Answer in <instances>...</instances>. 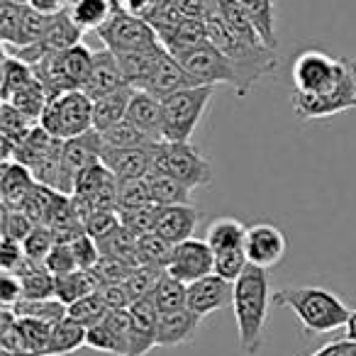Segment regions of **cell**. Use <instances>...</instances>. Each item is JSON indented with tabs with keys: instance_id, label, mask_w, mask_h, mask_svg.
Masks as SVG:
<instances>
[{
	"instance_id": "31",
	"label": "cell",
	"mask_w": 356,
	"mask_h": 356,
	"mask_svg": "<svg viewBox=\"0 0 356 356\" xmlns=\"http://www.w3.org/2000/svg\"><path fill=\"white\" fill-rule=\"evenodd\" d=\"M149 300L156 305L159 312H171V310H181V307H188V286L181 283L178 278H173L168 271H163L159 283L154 286Z\"/></svg>"
},
{
	"instance_id": "46",
	"label": "cell",
	"mask_w": 356,
	"mask_h": 356,
	"mask_svg": "<svg viewBox=\"0 0 356 356\" xmlns=\"http://www.w3.org/2000/svg\"><path fill=\"white\" fill-rule=\"evenodd\" d=\"M51 327L42 320H30V317H20V330L22 337H25L27 351L32 356H47V349H49V337H51Z\"/></svg>"
},
{
	"instance_id": "56",
	"label": "cell",
	"mask_w": 356,
	"mask_h": 356,
	"mask_svg": "<svg viewBox=\"0 0 356 356\" xmlns=\"http://www.w3.org/2000/svg\"><path fill=\"white\" fill-rule=\"evenodd\" d=\"M22 298H25V293H22L20 278L15 273H3V278H0V300H3V307H13Z\"/></svg>"
},
{
	"instance_id": "33",
	"label": "cell",
	"mask_w": 356,
	"mask_h": 356,
	"mask_svg": "<svg viewBox=\"0 0 356 356\" xmlns=\"http://www.w3.org/2000/svg\"><path fill=\"white\" fill-rule=\"evenodd\" d=\"M239 6L247 10V15L252 17V22L257 25L261 40L268 47L276 49L278 37H276V8H273V0H237Z\"/></svg>"
},
{
	"instance_id": "7",
	"label": "cell",
	"mask_w": 356,
	"mask_h": 356,
	"mask_svg": "<svg viewBox=\"0 0 356 356\" xmlns=\"http://www.w3.org/2000/svg\"><path fill=\"white\" fill-rule=\"evenodd\" d=\"M356 108V59L344 56L339 79L320 95L293 93V110L300 120H320Z\"/></svg>"
},
{
	"instance_id": "25",
	"label": "cell",
	"mask_w": 356,
	"mask_h": 356,
	"mask_svg": "<svg viewBox=\"0 0 356 356\" xmlns=\"http://www.w3.org/2000/svg\"><path fill=\"white\" fill-rule=\"evenodd\" d=\"M132 95H134L132 86H124V88L115 90V93H108L103 98L93 100V129L105 132V129L127 120V108Z\"/></svg>"
},
{
	"instance_id": "3",
	"label": "cell",
	"mask_w": 356,
	"mask_h": 356,
	"mask_svg": "<svg viewBox=\"0 0 356 356\" xmlns=\"http://www.w3.org/2000/svg\"><path fill=\"white\" fill-rule=\"evenodd\" d=\"M271 302L278 307H291L305 334H327L346 327L351 315L344 300L322 286L281 288L271 296Z\"/></svg>"
},
{
	"instance_id": "16",
	"label": "cell",
	"mask_w": 356,
	"mask_h": 356,
	"mask_svg": "<svg viewBox=\"0 0 356 356\" xmlns=\"http://www.w3.org/2000/svg\"><path fill=\"white\" fill-rule=\"evenodd\" d=\"M154 147H103L100 161L115 173V178H147L154 166Z\"/></svg>"
},
{
	"instance_id": "35",
	"label": "cell",
	"mask_w": 356,
	"mask_h": 356,
	"mask_svg": "<svg viewBox=\"0 0 356 356\" xmlns=\"http://www.w3.org/2000/svg\"><path fill=\"white\" fill-rule=\"evenodd\" d=\"M208 40L210 37H208V25H205V20H200V17H186V20L176 27V32L163 42V47H166L171 54H176V51L198 47Z\"/></svg>"
},
{
	"instance_id": "1",
	"label": "cell",
	"mask_w": 356,
	"mask_h": 356,
	"mask_svg": "<svg viewBox=\"0 0 356 356\" xmlns=\"http://www.w3.org/2000/svg\"><path fill=\"white\" fill-rule=\"evenodd\" d=\"M208 37L215 47L225 54L234 71V90L239 98L249 95V90L268 74L278 71V54L273 47H268L264 40H249V37L234 32L227 22L220 17V13H210L205 17Z\"/></svg>"
},
{
	"instance_id": "8",
	"label": "cell",
	"mask_w": 356,
	"mask_h": 356,
	"mask_svg": "<svg viewBox=\"0 0 356 356\" xmlns=\"http://www.w3.org/2000/svg\"><path fill=\"white\" fill-rule=\"evenodd\" d=\"M40 124L59 139H71L93 129V98L83 90H69L47 103Z\"/></svg>"
},
{
	"instance_id": "48",
	"label": "cell",
	"mask_w": 356,
	"mask_h": 356,
	"mask_svg": "<svg viewBox=\"0 0 356 356\" xmlns=\"http://www.w3.org/2000/svg\"><path fill=\"white\" fill-rule=\"evenodd\" d=\"M249 266L247 252L242 249H227V252H215V273L225 281L234 283Z\"/></svg>"
},
{
	"instance_id": "55",
	"label": "cell",
	"mask_w": 356,
	"mask_h": 356,
	"mask_svg": "<svg viewBox=\"0 0 356 356\" xmlns=\"http://www.w3.org/2000/svg\"><path fill=\"white\" fill-rule=\"evenodd\" d=\"M100 296L108 302L110 310H129L134 302L124 283H105V286L100 288Z\"/></svg>"
},
{
	"instance_id": "21",
	"label": "cell",
	"mask_w": 356,
	"mask_h": 356,
	"mask_svg": "<svg viewBox=\"0 0 356 356\" xmlns=\"http://www.w3.org/2000/svg\"><path fill=\"white\" fill-rule=\"evenodd\" d=\"M200 320L193 310L181 307V310L171 312H159V330H156V346H181L195 337L200 327Z\"/></svg>"
},
{
	"instance_id": "13",
	"label": "cell",
	"mask_w": 356,
	"mask_h": 356,
	"mask_svg": "<svg viewBox=\"0 0 356 356\" xmlns=\"http://www.w3.org/2000/svg\"><path fill=\"white\" fill-rule=\"evenodd\" d=\"M286 234L271 222H257L247 227V239H244V252H247L249 264L261 268H273L286 257Z\"/></svg>"
},
{
	"instance_id": "47",
	"label": "cell",
	"mask_w": 356,
	"mask_h": 356,
	"mask_svg": "<svg viewBox=\"0 0 356 356\" xmlns=\"http://www.w3.org/2000/svg\"><path fill=\"white\" fill-rule=\"evenodd\" d=\"M120 213L118 210H93L83 218V232L93 237L95 242L108 239L115 229H120Z\"/></svg>"
},
{
	"instance_id": "44",
	"label": "cell",
	"mask_w": 356,
	"mask_h": 356,
	"mask_svg": "<svg viewBox=\"0 0 356 356\" xmlns=\"http://www.w3.org/2000/svg\"><path fill=\"white\" fill-rule=\"evenodd\" d=\"M37 122H40V120L25 115L13 103H3V113H0V132L6 134V137H13V139H17V142H22V139L32 132V127H35Z\"/></svg>"
},
{
	"instance_id": "10",
	"label": "cell",
	"mask_w": 356,
	"mask_h": 356,
	"mask_svg": "<svg viewBox=\"0 0 356 356\" xmlns=\"http://www.w3.org/2000/svg\"><path fill=\"white\" fill-rule=\"evenodd\" d=\"M95 35L100 37V42L105 44V49L115 51V54H124V51H137V49H149V47L161 44L154 32V27L142 17L129 15L127 10L118 8L113 13L108 22L100 27Z\"/></svg>"
},
{
	"instance_id": "57",
	"label": "cell",
	"mask_w": 356,
	"mask_h": 356,
	"mask_svg": "<svg viewBox=\"0 0 356 356\" xmlns=\"http://www.w3.org/2000/svg\"><path fill=\"white\" fill-rule=\"evenodd\" d=\"M159 6H161V0H120L122 10H127L134 17H142V20H149Z\"/></svg>"
},
{
	"instance_id": "50",
	"label": "cell",
	"mask_w": 356,
	"mask_h": 356,
	"mask_svg": "<svg viewBox=\"0 0 356 356\" xmlns=\"http://www.w3.org/2000/svg\"><path fill=\"white\" fill-rule=\"evenodd\" d=\"M32 229H35V222L22 210L3 208V237L15 239V242H25Z\"/></svg>"
},
{
	"instance_id": "24",
	"label": "cell",
	"mask_w": 356,
	"mask_h": 356,
	"mask_svg": "<svg viewBox=\"0 0 356 356\" xmlns=\"http://www.w3.org/2000/svg\"><path fill=\"white\" fill-rule=\"evenodd\" d=\"M163 51H166V47L156 44V47H149V49H137V51H124V54H115V56H118V61H120V69H122L127 86L142 90L144 86L149 83V79L154 76V71H156Z\"/></svg>"
},
{
	"instance_id": "19",
	"label": "cell",
	"mask_w": 356,
	"mask_h": 356,
	"mask_svg": "<svg viewBox=\"0 0 356 356\" xmlns=\"http://www.w3.org/2000/svg\"><path fill=\"white\" fill-rule=\"evenodd\" d=\"M198 222H200V210H195L193 205H161V213H159L154 232L166 239V242L178 244L193 237Z\"/></svg>"
},
{
	"instance_id": "26",
	"label": "cell",
	"mask_w": 356,
	"mask_h": 356,
	"mask_svg": "<svg viewBox=\"0 0 356 356\" xmlns=\"http://www.w3.org/2000/svg\"><path fill=\"white\" fill-rule=\"evenodd\" d=\"M118 8L113 0H71L69 15L83 32H98Z\"/></svg>"
},
{
	"instance_id": "39",
	"label": "cell",
	"mask_w": 356,
	"mask_h": 356,
	"mask_svg": "<svg viewBox=\"0 0 356 356\" xmlns=\"http://www.w3.org/2000/svg\"><path fill=\"white\" fill-rule=\"evenodd\" d=\"M108 312H110V307H108V302L103 300L100 291L79 298V300L69 305V317H74V320L81 322L83 327H93V325H98V322H103L105 317H108Z\"/></svg>"
},
{
	"instance_id": "22",
	"label": "cell",
	"mask_w": 356,
	"mask_h": 356,
	"mask_svg": "<svg viewBox=\"0 0 356 356\" xmlns=\"http://www.w3.org/2000/svg\"><path fill=\"white\" fill-rule=\"evenodd\" d=\"M37 178L25 163L20 161H3V176H0V195L3 208L22 210L30 193L35 191Z\"/></svg>"
},
{
	"instance_id": "37",
	"label": "cell",
	"mask_w": 356,
	"mask_h": 356,
	"mask_svg": "<svg viewBox=\"0 0 356 356\" xmlns=\"http://www.w3.org/2000/svg\"><path fill=\"white\" fill-rule=\"evenodd\" d=\"M118 213H120V225L139 237V234L154 232L159 213H161V205L147 203V205H139V208H120Z\"/></svg>"
},
{
	"instance_id": "17",
	"label": "cell",
	"mask_w": 356,
	"mask_h": 356,
	"mask_svg": "<svg viewBox=\"0 0 356 356\" xmlns=\"http://www.w3.org/2000/svg\"><path fill=\"white\" fill-rule=\"evenodd\" d=\"M129 315H132V337H129L127 356H147L156 346L159 310L149 298H142L132 302Z\"/></svg>"
},
{
	"instance_id": "23",
	"label": "cell",
	"mask_w": 356,
	"mask_h": 356,
	"mask_svg": "<svg viewBox=\"0 0 356 356\" xmlns=\"http://www.w3.org/2000/svg\"><path fill=\"white\" fill-rule=\"evenodd\" d=\"M127 120L156 142L163 139V103L149 90L134 88V95L127 108Z\"/></svg>"
},
{
	"instance_id": "32",
	"label": "cell",
	"mask_w": 356,
	"mask_h": 356,
	"mask_svg": "<svg viewBox=\"0 0 356 356\" xmlns=\"http://www.w3.org/2000/svg\"><path fill=\"white\" fill-rule=\"evenodd\" d=\"M247 239V227L234 218H220L205 232V242L213 252H227V249H242Z\"/></svg>"
},
{
	"instance_id": "49",
	"label": "cell",
	"mask_w": 356,
	"mask_h": 356,
	"mask_svg": "<svg viewBox=\"0 0 356 356\" xmlns=\"http://www.w3.org/2000/svg\"><path fill=\"white\" fill-rule=\"evenodd\" d=\"M56 244L54 239V229L49 225H35V229L30 232V237L22 242L25 247V257L35 259V261H44L47 254L51 252V247Z\"/></svg>"
},
{
	"instance_id": "51",
	"label": "cell",
	"mask_w": 356,
	"mask_h": 356,
	"mask_svg": "<svg viewBox=\"0 0 356 356\" xmlns=\"http://www.w3.org/2000/svg\"><path fill=\"white\" fill-rule=\"evenodd\" d=\"M44 264L54 276H66V273H74L76 268H79L71 244H54L51 252L47 254Z\"/></svg>"
},
{
	"instance_id": "9",
	"label": "cell",
	"mask_w": 356,
	"mask_h": 356,
	"mask_svg": "<svg viewBox=\"0 0 356 356\" xmlns=\"http://www.w3.org/2000/svg\"><path fill=\"white\" fill-rule=\"evenodd\" d=\"M344 56H332L322 49H305L293 61V93L320 95L339 79Z\"/></svg>"
},
{
	"instance_id": "34",
	"label": "cell",
	"mask_w": 356,
	"mask_h": 356,
	"mask_svg": "<svg viewBox=\"0 0 356 356\" xmlns=\"http://www.w3.org/2000/svg\"><path fill=\"white\" fill-rule=\"evenodd\" d=\"M35 79L37 74L32 69V64H27L20 56L6 51V56H3V100H10L17 90L25 88Z\"/></svg>"
},
{
	"instance_id": "60",
	"label": "cell",
	"mask_w": 356,
	"mask_h": 356,
	"mask_svg": "<svg viewBox=\"0 0 356 356\" xmlns=\"http://www.w3.org/2000/svg\"><path fill=\"white\" fill-rule=\"evenodd\" d=\"M346 339L356 341V307H354V310H351L349 322H346Z\"/></svg>"
},
{
	"instance_id": "36",
	"label": "cell",
	"mask_w": 356,
	"mask_h": 356,
	"mask_svg": "<svg viewBox=\"0 0 356 356\" xmlns=\"http://www.w3.org/2000/svg\"><path fill=\"white\" fill-rule=\"evenodd\" d=\"M3 103H13L25 115L40 120L42 113H44V108H47V103H49V90H47V86L42 83L40 79H35L32 83H27L25 88L17 90L10 100H3Z\"/></svg>"
},
{
	"instance_id": "6",
	"label": "cell",
	"mask_w": 356,
	"mask_h": 356,
	"mask_svg": "<svg viewBox=\"0 0 356 356\" xmlns=\"http://www.w3.org/2000/svg\"><path fill=\"white\" fill-rule=\"evenodd\" d=\"M152 171H166L176 176L181 184H186L191 191L200 186L213 184V163L208 156L198 152L191 142H168L161 139L154 147V166Z\"/></svg>"
},
{
	"instance_id": "45",
	"label": "cell",
	"mask_w": 356,
	"mask_h": 356,
	"mask_svg": "<svg viewBox=\"0 0 356 356\" xmlns=\"http://www.w3.org/2000/svg\"><path fill=\"white\" fill-rule=\"evenodd\" d=\"M118 203L120 208H139L154 203L147 178H118Z\"/></svg>"
},
{
	"instance_id": "43",
	"label": "cell",
	"mask_w": 356,
	"mask_h": 356,
	"mask_svg": "<svg viewBox=\"0 0 356 356\" xmlns=\"http://www.w3.org/2000/svg\"><path fill=\"white\" fill-rule=\"evenodd\" d=\"M163 271H166V268L152 266V264H139V266H134L132 273H129V278L124 281L132 300H142V298L152 296L154 286L159 283V278H161Z\"/></svg>"
},
{
	"instance_id": "4",
	"label": "cell",
	"mask_w": 356,
	"mask_h": 356,
	"mask_svg": "<svg viewBox=\"0 0 356 356\" xmlns=\"http://www.w3.org/2000/svg\"><path fill=\"white\" fill-rule=\"evenodd\" d=\"M93 56L95 51H90L86 44H76L66 51L47 54L32 69H35L37 79L47 86L51 100L69 90H83L90 69H93Z\"/></svg>"
},
{
	"instance_id": "29",
	"label": "cell",
	"mask_w": 356,
	"mask_h": 356,
	"mask_svg": "<svg viewBox=\"0 0 356 356\" xmlns=\"http://www.w3.org/2000/svg\"><path fill=\"white\" fill-rule=\"evenodd\" d=\"M86 334H88V327H83L81 322H76L74 317H64V320L56 322V325L51 327L47 356L76 354L81 346H86Z\"/></svg>"
},
{
	"instance_id": "11",
	"label": "cell",
	"mask_w": 356,
	"mask_h": 356,
	"mask_svg": "<svg viewBox=\"0 0 356 356\" xmlns=\"http://www.w3.org/2000/svg\"><path fill=\"white\" fill-rule=\"evenodd\" d=\"M178 61L193 76V81L198 86H232L234 88V71L229 66V61L225 59V54L213 44V42H203L198 47H191V49L176 51Z\"/></svg>"
},
{
	"instance_id": "18",
	"label": "cell",
	"mask_w": 356,
	"mask_h": 356,
	"mask_svg": "<svg viewBox=\"0 0 356 356\" xmlns=\"http://www.w3.org/2000/svg\"><path fill=\"white\" fill-rule=\"evenodd\" d=\"M127 81H124V74L120 69V61L115 56V51L110 49H100L95 51L93 56V69H90V76L83 86V93L88 98L98 100L108 93H115V90L124 88Z\"/></svg>"
},
{
	"instance_id": "59",
	"label": "cell",
	"mask_w": 356,
	"mask_h": 356,
	"mask_svg": "<svg viewBox=\"0 0 356 356\" xmlns=\"http://www.w3.org/2000/svg\"><path fill=\"white\" fill-rule=\"evenodd\" d=\"M27 6L35 8L37 13H44V15H59L66 13L71 6V0H25Z\"/></svg>"
},
{
	"instance_id": "61",
	"label": "cell",
	"mask_w": 356,
	"mask_h": 356,
	"mask_svg": "<svg viewBox=\"0 0 356 356\" xmlns=\"http://www.w3.org/2000/svg\"><path fill=\"white\" fill-rule=\"evenodd\" d=\"M113 3H118V6H120V0H113Z\"/></svg>"
},
{
	"instance_id": "15",
	"label": "cell",
	"mask_w": 356,
	"mask_h": 356,
	"mask_svg": "<svg viewBox=\"0 0 356 356\" xmlns=\"http://www.w3.org/2000/svg\"><path fill=\"white\" fill-rule=\"evenodd\" d=\"M232 296L234 283L220 278L218 273H210V276L188 283V310H193L198 317H208L210 312L232 305Z\"/></svg>"
},
{
	"instance_id": "58",
	"label": "cell",
	"mask_w": 356,
	"mask_h": 356,
	"mask_svg": "<svg viewBox=\"0 0 356 356\" xmlns=\"http://www.w3.org/2000/svg\"><path fill=\"white\" fill-rule=\"evenodd\" d=\"M354 346H356V341L344 337V339H337V341H330V344L320 346V349L312 351L310 356H349L351 351H354Z\"/></svg>"
},
{
	"instance_id": "14",
	"label": "cell",
	"mask_w": 356,
	"mask_h": 356,
	"mask_svg": "<svg viewBox=\"0 0 356 356\" xmlns=\"http://www.w3.org/2000/svg\"><path fill=\"white\" fill-rule=\"evenodd\" d=\"M100 149H103V137L98 129H88L86 134L79 137L64 139V152H61V173H64V193H74L76 176L90 166L93 161L100 159Z\"/></svg>"
},
{
	"instance_id": "38",
	"label": "cell",
	"mask_w": 356,
	"mask_h": 356,
	"mask_svg": "<svg viewBox=\"0 0 356 356\" xmlns=\"http://www.w3.org/2000/svg\"><path fill=\"white\" fill-rule=\"evenodd\" d=\"M100 137H103V147H152V144H156V139H152L139 127H134L129 120H122L115 127L100 132Z\"/></svg>"
},
{
	"instance_id": "42",
	"label": "cell",
	"mask_w": 356,
	"mask_h": 356,
	"mask_svg": "<svg viewBox=\"0 0 356 356\" xmlns=\"http://www.w3.org/2000/svg\"><path fill=\"white\" fill-rule=\"evenodd\" d=\"M173 244L166 242L163 237H159L156 232L139 234V259L142 264H152V266L166 268L171 261Z\"/></svg>"
},
{
	"instance_id": "40",
	"label": "cell",
	"mask_w": 356,
	"mask_h": 356,
	"mask_svg": "<svg viewBox=\"0 0 356 356\" xmlns=\"http://www.w3.org/2000/svg\"><path fill=\"white\" fill-rule=\"evenodd\" d=\"M25 10H27V3L0 0V37H3V44L6 47L17 44L22 20H25Z\"/></svg>"
},
{
	"instance_id": "28",
	"label": "cell",
	"mask_w": 356,
	"mask_h": 356,
	"mask_svg": "<svg viewBox=\"0 0 356 356\" xmlns=\"http://www.w3.org/2000/svg\"><path fill=\"white\" fill-rule=\"evenodd\" d=\"M147 184L152 191V200L159 205H191V188L186 184H181L176 176L166 171H149Z\"/></svg>"
},
{
	"instance_id": "53",
	"label": "cell",
	"mask_w": 356,
	"mask_h": 356,
	"mask_svg": "<svg viewBox=\"0 0 356 356\" xmlns=\"http://www.w3.org/2000/svg\"><path fill=\"white\" fill-rule=\"evenodd\" d=\"M71 249H74V257H76L79 268H95L100 261V257H103V254H100L98 242H95L93 237H88L86 232L71 242Z\"/></svg>"
},
{
	"instance_id": "54",
	"label": "cell",
	"mask_w": 356,
	"mask_h": 356,
	"mask_svg": "<svg viewBox=\"0 0 356 356\" xmlns=\"http://www.w3.org/2000/svg\"><path fill=\"white\" fill-rule=\"evenodd\" d=\"M25 259L27 257L22 242L3 237V244H0V268H3V273H17V268L22 266Z\"/></svg>"
},
{
	"instance_id": "30",
	"label": "cell",
	"mask_w": 356,
	"mask_h": 356,
	"mask_svg": "<svg viewBox=\"0 0 356 356\" xmlns=\"http://www.w3.org/2000/svg\"><path fill=\"white\" fill-rule=\"evenodd\" d=\"M13 312L17 317H30V320H42L47 325H56L64 317H69V305L61 302L59 298H40V300L22 298L13 305Z\"/></svg>"
},
{
	"instance_id": "5",
	"label": "cell",
	"mask_w": 356,
	"mask_h": 356,
	"mask_svg": "<svg viewBox=\"0 0 356 356\" xmlns=\"http://www.w3.org/2000/svg\"><path fill=\"white\" fill-rule=\"evenodd\" d=\"M213 95L215 86H193L163 98V139L188 142L203 120Z\"/></svg>"
},
{
	"instance_id": "12",
	"label": "cell",
	"mask_w": 356,
	"mask_h": 356,
	"mask_svg": "<svg viewBox=\"0 0 356 356\" xmlns=\"http://www.w3.org/2000/svg\"><path fill=\"white\" fill-rule=\"evenodd\" d=\"M166 271L181 283H193L198 278H205L215 273V252L205 239H186V242L173 244L171 261Z\"/></svg>"
},
{
	"instance_id": "52",
	"label": "cell",
	"mask_w": 356,
	"mask_h": 356,
	"mask_svg": "<svg viewBox=\"0 0 356 356\" xmlns=\"http://www.w3.org/2000/svg\"><path fill=\"white\" fill-rule=\"evenodd\" d=\"M132 264L122 261V259H115V257H100L98 266H95V273L100 276V281L105 283H124L132 273Z\"/></svg>"
},
{
	"instance_id": "27",
	"label": "cell",
	"mask_w": 356,
	"mask_h": 356,
	"mask_svg": "<svg viewBox=\"0 0 356 356\" xmlns=\"http://www.w3.org/2000/svg\"><path fill=\"white\" fill-rule=\"evenodd\" d=\"M100 288H103V281L95 273V268H76L74 273L56 276V298L66 305L83 296H90V293H98Z\"/></svg>"
},
{
	"instance_id": "20",
	"label": "cell",
	"mask_w": 356,
	"mask_h": 356,
	"mask_svg": "<svg viewBox=\"0 0 356 356\" xmlns=\"http://www.w3.org/2000/svg\"><path fill=\"white\" fill-rule=\"evenodd\" d=\"M193 86H198L193 81V76H191L188 71L181 66V61L166 49L161 61H159L156 71H154V76L149 79V83L144 86L142 90H149V93L156 95L159 100H163V98H168V95L178 93V90L193 88Z\"/></svg>"
},
{
	"instance_id": "41",
	"label": "cell",
	"mask_w": 356,
	"mask_h": 356,
	"mask_svg": "<svg viewBox=\"0 0 356 356\" xmlns=\"http://www.w3.org/2000/svg\"><path fill=\"white\" fill-rule=\"evenodd\" d=\"M86 346L100 351V354H113V356H124L127 354V346L118 337V332L108 325V322H98V325L88 327V334H86Z\"/></svg>"
},
{
	"instance_id": "2",
	"label": "cell",
	"mask_w": 356,
	"mask_h": 356,
	"mask_svg": "<svg viewBox=\"0 0 356 356\" xmlns=\"http://www.w3.org/2000/svg\"><path fill=\"white\" fill-rule=\"evenodd\" d=\"M271 283L268 268L249 264L247 271L234 281V322H237L239 349L247 356H257L264 346V325H266Z\"/></svg>"
}]
</instances>
